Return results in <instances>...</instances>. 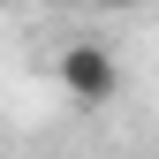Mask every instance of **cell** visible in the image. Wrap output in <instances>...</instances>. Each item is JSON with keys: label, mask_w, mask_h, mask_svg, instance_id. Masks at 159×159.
Here are the masks:
<instances>
[{"label": "cell", "mask_w": 159, "mask_h": 159, "mask_svg": "<svg viewBox=\"0 0 159 159\" xmlns=\"http://www.w3.org/2000/svg\"><path fill=\"white\" fill-rule=\"evenodd\" d=\"M61 91L76 98V106H106V98H121V61L84 38V46L61 53Z\"/></svg>", "instance_id": "1"}, {"label": "cell", "mask_w": 159, "mask_h": 159, "mask_svg": "<svg viewBox=\"0 0 159 159\" xmlns=\"http://www.w3.org/2000/svg\"><path fill=\"white\" fill-rule=\"evenodd\" d=\"M91 8H136V0H91Z\"/></svg>", "instance_id": "2"}]
</instances>
